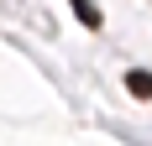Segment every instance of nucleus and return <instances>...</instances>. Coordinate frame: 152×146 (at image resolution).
<instances>
[{
    "mask_svg": "<svg viewBox=\"0 0 152 146\" xmlns=\"http://www.w3.org/2000/svg\"><path fill=\"white\" fill-rule=\"evenodd\" d=\"M126 89H131L137 99H152V73H142V68H131V73H126Z\"/></svg>",
    "mask_w": 152,
    "mask_h": 146,
    "instance_id": "obj_1",
    "label": "nucleus"
},
{
    "mask_svg": "<svg viewBox=\"0 0 152 146\" xmlns=\"http://www.w3.org/2000/svg\"><path fill=\"white\" fill-rule=\"evenodd\" d=\"M74 5H79V16H84V26H100V11H94L89 0H74Z\"/></svg>",
    "mask_w": 152,
    "mask_h": 146,
    "instance_id": "obj_2",
    "label": "nucleus"
}]
</instances>
